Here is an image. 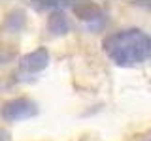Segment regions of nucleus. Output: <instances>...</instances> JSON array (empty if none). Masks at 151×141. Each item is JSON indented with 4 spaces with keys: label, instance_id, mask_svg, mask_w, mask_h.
I'll return each instance as SVG.
<instances>
[{
    "label": "nucleus",
    "instance_id": "obj_1",
    "mask_svg": "<svg viewBox=\"0 0 151 141\" xmlns=\"http://www.w3.org/2000/svg\"><path fill=\"white\" fill-rule=\"evenodd\" d=\"M104 51L119 66H134L151 56V36L140 28H127L104 40Z\"/></svg>",
    "mask_w": 151,
    "mask_h": 141
},
{
    "label": "nucleus",
    "instance_id": "obj_2",
    "mask_svg": "<svg viewBox=\"0 0 151 141\" xmlns=\"http://www.w3.org/2000/svg\"><path fill=\"white\" fill-rule=\"evenodd\" d=\"M36 111H38L36 103L30 102L28 98H15V100H9L8 103H4L2 117L6 120H21V119L34 117Z\"/></svg>",
    "mask_w": 151,
    "mask_h": 141
},
{
    "label": "nucleus",
    "instance_id": "obj_3",
    "mask_svg": "<svg viewBox=\"0 0 151 141\" xmlns=\"http://www.w3.org/2000/svg\"><path fill=\"white\" fill-rule=\"evenodd\" d=\"M47 62H49V55H47L45 49H36L32 53H28L27 56H23L21 60V70L25 72H30V73H36L40 70H44Z\"/></svg>",
    "mask_w": 151,
    "mask_h": 141
},
{
    "label": "nucleus",
    "instance_id": "obj_4",
    "mask_svg": "<svg viewBox=\"0 0 151 141\" xmlns=\"http://www.w3.org/2000/svg\"><path fill=\"white\" fill-rule=\"evenodd\" d=\"M47 26H49V30L53 32V34H64V32H68L70 23H68V19L64 17V13L53 11L51 17H49V21H47Z\"/></svg>",
    "mask_w": 151,
    "mask_h": 141
},
{
    "label": "nucleus",
    "instance_id": "obj_5",
    "mask_svg": "<svg viewBox=\"0 0 151 141\" xmlns=\"http://www.w3.org/2000/svg\"><path fill=\"white\" fill-rule=\"evenodd\" d=\"M74 11L78 13V17H81L83 21H93V19H102V9L93 4H78L74 6Z\"/></svg>",
    "mask_w": 151,
    "mask_h": 141
},
{
    "label": "nucleus",
    "instance_id": "obj_6",
    "mask_svg": "<svg viewBox=\"0 0 151 141\" xmlns=\"http://www.w3.org/2000/svg\"><path fill=\"white\" fill-rule=\"evenodd\" d=\"M0 141H8V132L6 130H0Z\"/></svg>",
    "mask_w": 151,
    "mask_h": 141
}]
</instances>
